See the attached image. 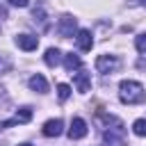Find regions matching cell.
Here are the masks:
<instances>
[{
	"label": "cell",
	"instance_id": "1",
	"mask_svg": "<svg viewBox=\"0 0 146 146\" xmlns=\"http://www.w3.org/2000/svg\"><path fill=\"white\" fill-rule=\"evenodd\" d=\"M119 98L125 105H139V103L146 100V89L137 80H123L119 84Z\"/></svg>",
	"mask_w": 146,
	"mask_h": 146
},
{
	"label": "cell",
	"instance_id": "2",
	"mask_svg": "<svg viewBox=\"0 0 146 146\" xmlns=\"http://www.w3.org/2000/svg\"><path fill=\"white\" fill-rule=\"evenodd\" d=\"M103 141H105V146H123V144H125V130H123L121 121H119L114 128H105Z\"/></svg>",
	"mask_w": 146,
	"mask_h": 146
},
{
	"label": "cell",
	"instance_id": "3",
	"mask_svg": "<svg viewBox=\"0 0 146 146\" xmlns=\"http://www.w3.org/2000/svg\"><path fill=\"white\" fill-rule=\"evenodd\" d=\"M121 66V59L116 57V55H98V59H96V71L98 73H114L116 68Z\"/></svg>",
	"mask_w": 146,
	"mask_h": 146
},
{
	"label": "cell",
	"instance_id": "4",
	"mask_svg": "<svg viewBox=\"0 0 146 146\" xmlns=\"http://www.w3.org/2000/svg\"><path fill=\"white\" fill-rule=\"evenodd\" d=\"M57 30H59V34H62L64 39H68V36L78 34V23H75V18H73L71 14H64V16L59 18V23H57Z\"/></svg>",
	"mask_w": 146,
	"mask_h": 146
},
{
	"label": "cell",
	"instance_id": "5",
	"mask_svg": "<svg viewBox=\"0 0 146 146\" xmlns=\"http://www.w3.org/2000/svg\"><path fill=\"white\" fill-rule=\"evenodd\" d=\"M30 119H32V110H30V107H21V110L14 114V119L2 121V123H0V128H9V125H16V123H27Z\"/></svg>",
	"mask_w": 146,
	"mask_h": 146
},
{
	"label": "cell",
	"instance_id": "6",
	"mask_svg": "<svg viewBox=\"0 0 146 146\" xmlns=\"http://www.w3.org/2000/svg\"><path fill=\"white\" fill-rule=\"evenodd\" d=\"M46 137H59L64 132V121L62 119H50L43 123V130H41Z\"/></svg>",
	"mask_w": 146,
	"mask_h": 146
},
{
	"label": "cell",
	"instance_id": "7",
	"mask_svg": "<svg viewBox=\"0 0 146 146\" xmlns=\"http://www.w3.org/2000/svg\"><path fill=\"white\" fill-rule=\"evenodd\" d=\"M84 135H87V123H84V119L75 116L71 121V128H68V139H82Z\"/></svg>",
	"mask_w": 146,
	"mask_h": 146
},
{
	"label": "cell",
	"instance_id": "8",
	"mask_svg": "<svg viewBox=\"0 0 146 146\" xmlns=\"http://www.w3.org/2000/svg\"><path fill=\"white\" fill-rule=\"evenodd\" d=\"M73 82H75V89H78L80 94H87V91L91 89V73H87V71H78Z\"/></svg>",
	"mask_w": 146,
	"mask_h": 146
},
{
	"label": "cell",
	"instance_id": "9",
	"mask_svg": "<svg viewBox=\"0 0 146 146\" xmlns=\"http://www.w3.org/2000/svg\"><path fill=\"white\" fill-rule=\"evenodd\" d=\"M75 41H78V48L80 50H91V46H94V36H91V32L89 30H78V34H75Z\"/></svg>",
	"mask_w": 146,
	"mask_h": 146
},
{
	"label": "cell",
	"instance_id": "10",
	"mask_svg": "<svg viewBox=\"0 0 146 146\" xmlns=\"http://www.w3.org/2000/svg\"><path fill=\"white\" fill-rule=\"evenodd\" d=\"M16 43H18V48H23V50H36V46H39V39L34 36V34H18L16 36Z\"/></svg>",
	"mask_w": 146,
	"mask_h": 146
},
{
	"label": "cell",
	"instance_id": "11",
	"mask_svg": "<svg viewBox=\"0 0 146 146\" xmlns=\"http://www.w3.org/2000/svg\"><path fill=\"white\" fill-rule=\"evenodd\" d=\"M64 68L73 75V71H80V68H82V59H80L78 55L68 52V55H64Z\"/></svg>",
	"mask_w": 146,
	"mask_h": 146
},
{
	"label": "cell",
	"instance_id": "12",
	"mask_svg": "<svg viewBox=\"0 0 146 146\" xmlns=\"http://www.w3.org/2000/svg\"><path fill=\"white\" fill-rule=\"evenodd\" d=\"M43 62H46L50 68H55V66L62 62V50H59V48H48L46 55H43Z\"/></svg>",
	"mask_w": 146,
	"mask_h": 146
},
{
	"label": "cell",
	"instance_id": "13",
	"mask_svg": "<svg viewBox=\"0 0 146 146\" xmlns=\"http://www.w3.org/2000/svg\"><path fill=\"white\" fill-rule=\"evenodd\" d=\"M30 89H32V91H39V94H46V91H48V82H46V78L39 75V73L32 75V78H30Z\"/></svg>",
	"mask_w": 146,
	"mask_h": 146
},
{
	"label": "cell",
	"instance_id": "14",
	"mask_svg": "<svg viewBox=\"0 0 146 146\" xmlns=\"http://www.w3.org/2000/svg\"><path fill=\"white\" fill-rule=\"evenodd\" d=\"M132 132H135L137 137H146V119H137V121L132 123Z\"/></svg>",
	"mask_w": 146,
	"mask_h": 146
},
{
	"label": "cell",
	"instance_id": "15",
	"mask_svg": "<svg viewBox=\"0 0 146 146\" xmlns=\"http://www.w3.org/2000/svg\"><path fill=\"white\" fill-rule=\"evenodd\" d=\"M135 48H137V52H146V32L137 34V39H135Z\"/></svg>",
	"mask_w": 146,
	"mask_h": 146
},
{
	"label": "cell",
	"instance_id": "16",
	"mask_svg": "<svg viewBox=\"0 0 146 146\" xmlns=\"http://www.w3.org/2000/svg\"><path fill=\"white\" fill-rule=\"evenodd\" d=\"M57 96H59V100H66V98L71 96V87H68V84H64V82H62V84H57Z\"/></svg>",
	"mask_w": 146,
	"mask_h": 146
},
{
	"label": "cell",
	"instance_id": "17",
	"mask_svg": "<svg viewBox=\"0 0 146 146\" xmlns=\"http://www.w3.org/2000/svg\"><path fill=\"white\" fill-rule=\"evenodd\" d=\"M9 5H14V7H27V2L30 0H7Z\"/></svg>",
	"mask_w": 146,
	"mask_h": 146
},
{
	"label": "cell",
	"instance_id": "18",
	"mask_svg": "<svg viewBox=\"0 0 146 146\" xmlns=\"http://www.w3.org/2000/svg\"><path fill=\"white\" fill-rule=\"evenodd\" d=\"M130 5H141V7H146V0H130Z\"/></svg>",
	"mask_w": 146,
	"mask_h": 146
},
{
	"label": "cell",
	"instance_id": "19",
	"mask_svg": "<svg viewBox=\"0 0 146 146\" xmlns=\"http://www.w3.org/2000/svg\"><path fill=\"white\" fill-rule=\"evenodd\" d=\"M18 146H34V144H18Z\"/></svg>",
	"mask_w": 146,
	"mask_h": 146
}]
</instances>
